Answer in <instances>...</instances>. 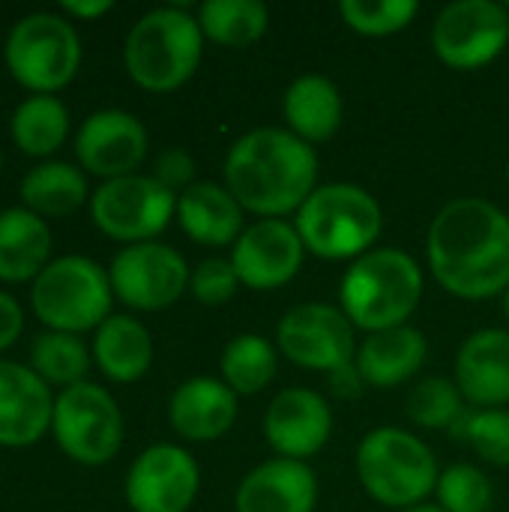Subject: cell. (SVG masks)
I'll use <instances>...</instances> for the list:
<instances>
[{"label": "cell", "instance_id": "obj_36", "mask_svg": "<svg viewBox=\"0 0 509 512\" xmlns=\"http://www.w3.org/2000/svg\"><path fill=\"white\" fill-rule=\"evenodd\" d=\"M240 279L234 273L231 258H207L195 267V273L189 276V291L195 294V300H201L204 306H222L234 297Z\"/></svg>", "mask_w": 509, "mask_h": 512}, {"label": "cell", "instance_id": "obj_9", "mask_svg": "<svg viewBox=\"0 0 509 512\" xmlns=\"http://www.w3.org/2000/svg\"><path fill=\"white\" fill-rule=\"evenodd\" d=\"M51 435L72 462L96 468L117 456L123 444V417L108 390L81 381L54 399Z\"/></svg>", "mask_w": 509, "mask_h": 512}, {"label": "cell", "instance_id": "obj_14", "mask_svg": "<svg viewBox=\"0 0 509 512\" xmlns=\"http://www.w3.org/2000/svg\"><path fill=\"white\" fill-rule=\"evenodd\" d=\"M201 486L195 459L174 444L147 447L129 468L126 501L132 512H186Z\"/></svg>", "mask_w": 509, "mask_h": 512}, {"label": "cell", "instance_id": "obj_30", "mask_svg": "<svg viewBox=\"0 0 509 512\" xmlns=\"http://www.w3.org/2000/svg\"><path fill=\"white\" fill-rule=\"evenodd\" d=\"M276 366H279L276 348L258 333H243L225 345L222 381L237 396H255V393L267 390V384L276 378Z\"/></svg>", "mask_w": 509, "mask_h": 512}, {"label": "cell", "instance_id": "obj_15", "mask_svg": "<svg viewBox=\"0 0 509 512\" xmlns=\"http://www.w3.org/2000/svg\"><path fill=\"white\" fill-rule=\"evenodd\" d=\"M306 246L285 219H258L231 246V264L240 285L252 291H276L303 267Z\"/></svg>", "mask_w": 509, "mask_h": 512}, {"label": "cell", "instance_id": "obj_13", "mask_svg": "<svg viewBox=\"0 0 509 512\" xmlns=\"http://www.w3.org/2000/svg\"><path fill=\"white\" fill-rule=\"evenodd\" d=\"M111 291L129 309L159 312L180 300L189 288V267L183 255L165 243H135L123 246L111 261Z\"/></svg>", "mask_w": 509, "mask_h": 512}, {"label": "cell", "instance_id": "obj_34", "mask_svg": "<svg viewBox=\"0 0 509 512\" xmlns=\"http://www.w3.org/2000/svg\"><path fill=\"white\" fill-rule=\"evenodd\" d=\"M339 12L354 33L390 36L405 30L417 18L420 3L417 0H342Z\"/></svg>", "mask_w": 509, "mask_h": 512}, {"label": "cell", "instance_id": "obj_19", "mask_svg": "<svg viewBox=\"0 0 509 512\" xmlns=\"http://www.w3.org/2000/svg\"><path fill=\"white\" fill-rule=\"evenodd\" d=\"M456 387L477 411L509 405V333L486 327L471 333L456 354Z\"/></svg>", "mask_w": 509, "mask_h": 512}, {"label": "cell", "instance_id": "obj_3", "mask_svg": "<svg viewBox=\"0 0 509 512\" xmlns=\"http://www.w3.org/2000/svg\"><path fill=\"white\" fill-rule=\"evenodd\" d=\"M423 297V270L402 249H372L342 276L339 309L366 333L405 327Z\"/></svg>", "mask_w": 509, "mask_h": 512}, {"label": "cell", "instance_id": "obj_4", "mask_svg": "<svg viewBox=\"0 0 509 512\" xmlns=\"http://www.w3.org/2000/svg\"><path fill=\"white\" fill-rule=\"evenodd\" d=\"M294 228L306 252L324 261H357L381 237V204L357 183L318 186L297 210Z\"/></svg>", "mask_w": 509, "mask_h": 512}, {"label": "cell", "instance_id": "obj_41", "mask_svg": "<svg viewBox=\"0 0 509 512\" xmlns=\"http://www.w3.org/2000/svg\"><path fill=\"white\" fill-rule=\"evenodd\" d=\"M405 512H444L441 507H435V504H420V507H411V510Z\"/></svg>", "mask_w": 509, "mask_h": 512}, {"label": "cell", "instance_id": "obj_21", "mask_svg": "<svg viewBox=\"0 0 509 512\" xmlns=\"http://www.w3.org/2000/svg\"><path fill=\"white\" fill-rule=\"evenodd\" d=\"M168 420L186 441H216L231 432L237 420V393L219 378H189L174 390Z\"/></svg>", "mask_w": 509, "mask_h": 512}, {"label": "cell", "instance_id": "obj_11", "mask_svg": "<svg viewBox=\"0 0 509 512\" xmlns=\"http://www.w3.org/2000/svg\"><path fill=\"white\" fill-rule=\"evenodd\" d=\"M354 330L357 327L339 306L303 303L285 312L276 327V342L294 366L333 375L345 366H354L357 360Z\"/></svg>", "mask_w": 509, "mask_h": 512}, {"label": "cell", "instance_id": "obj_40", "mask_svg": "<svg viewBox=\"0 0 509 512\" xmlns=\"http://www.w3.org/2000/svg\"><path fill=\"white\" fill-rule=\"evenodd\" d=\"M111 0H63V12L75 15V18H99L111 9Z\"/></svg>", "mask_w": 509, "mask_h": 512}, {"label": "cell", "instance_id": "obj_29", "mask_svg": "<svg viewBox=\"0 0 509 512\" xmlns=\"http://www.w3.org/2000/svg\"><path fill=\"white\" fill-rule=\"evenodd\" d=\"M201 33L225 48H246L270 27V12L261 0H207L198 9Z\"/></svg>", "mask_w": 509, "mask_h": 512}, {"label": "cell", "instance_id": "obj_33", "mask_svg": "<svg viewBox=\"0 0 509 512\" xmlns=\"http://www.w3.org/2000/svg\"><path fill=\"white\" fill-rule=\"evenodd\" d=\"M450 435L456 441H468L471 450L486 462L509 468V411H465L459 423L450 429Z\"/></svg>", "mask_w": 509, "mask_h": 512}, {"label": "cell", "instance_id": "obj_25", "mask_svg": "<svg viewBox=\"0 0 509 512\" xmlns=\"http://www.w3.org/2000/svg\"><path fill=\"white\" fill-rule=\"evenodd\" d=\"M51 231L27 207L0 210V282H30L51 261Z\"/></svg>", "mask_w": 509, "mask_h": 512}, {"label": "cell", "instance_id": "obj_37", "mask_svg": "<svg viewBox=\"0 0 509 512\" xmlns=\"http://www.w3.org/2000/svg\"><path fill=\"white\" fill-rule=\"evenodd\" d=\"M153 177H156L165 189H171V192L177 195V189L183 192V189H189V186H192V177H195V159H192L186 150H180V147L162 150V153L156 156Z\"/></svg>", "mask_w": 509, "mask_h": 512}, {"label": "cell", "instance_id": "obj_1", "mask_svg": "<svg viewBox=\"0 0 509 512\" xmlns=\"http://www.w3.org/2000/svg\"><path fill=\"white\" fill-rule=\"evenodd\" d=\"M426 255L453 297H498L509 288V216L492 201L456 198L432 219Z\"/></svg>", "mask_w": 509, "mask_h": 512}, {"label": "cell", "instance_id": "obj_43", "mask_svg": "<svg viewBox=\"0 0 509 512\" xmlns=\"http://www.w3.org/2000/svg\"><path fill=\"white\" fill-rule=\"evenodd\" d=\"M0 168H3V156H0Z\"/></svg>", "mask_w": 509, "mask_h": 512}, {"label": "cell", "instance_id": "obj_20", "mask_svg": "<svg viewBox=\"0 0 509 512\" xmlns=\"http://www.w3.org/2000/svg\"><path fill=\"white\" fill-rule=\"evenodd\" d=\"M315 504V471L294 459H270L258 465L234 495L237 512H315Z\"/></svg>", "mask_w": 509, "mask_h": 512}, {"label": "cell", "instance_id": "obj_10", "mask_svg": "<svg viewBox=\"0 0 509 512\" xmlns=\"http://www.w3.org/2000/svg\"><path fill=\"white\" fill-rule=\"evenodd\" d=\"M90 216L102 234L126 246L159 237L177 216V195L153 174H129L105 180L90 198Z\"/></svg>", "mask_w": 509, "mask_h": 512}, {"label": "cell", "instance_id": "obj_26", "mask_svg": "<svg viewBox=\"0 0 509 512\" xmlns=\"http://www.w3.org/2000/svg\"><path fill=\"white\" fill-rule=\"evenodd\" d=\"M93 360L117 384L138 381L153 363V339L132 315H108L93 336Z\"/></svg>", "mask_w": 509, "mask_h": 512}, {"label": "cell", "instance_id": "obj_32", "mask_svg": "<svg viewBox=\"0 0 509 512\" xmlns=\"http://www.w3.org/2000/svg\"><path fill=\"white\" fill-rule=\"evenodd\" d=\"M465 399L450 378H426L408 396V417L423 429H453L465 414Z\"/></svg>", "mask_w": 509, "mask_h": 512}, {"label": "cell", "instance_id": "obj_12", "mask_svg": "<svg viewBox=\"0 0 509 512\" xmlns=\"http://www.w3.org/2000/svg\"><path fill=\"white\" fill-rule=\"evenodd\" d=\"M509 42V9L495 0H459L432 24V48L453 69H480Z\"/></svg>", "mask_w": 509, "mask_h": 512}, {"label": "cell", "instance_id": "obj_16", "mask_svg": "<svg viewBox=\"0 0 509 512\" xmlns=\"http://www.w3.org/2000/svg\"><path fill=\"white\" fill-rule=\"evenodd\" d=\"M75 153L78 162L96 177H129L147 156V129L135 114L105 108L81 123Z\"/></svg>", "mask_w": 509, "mask_h": 512}, {"label": "cell", "instance_id": "obj_38", "mask_svg": "<svg viewBox=\"0 0 509 512\" xmlns=\"http://www.w3.org/2000/svg\"><path fill=\"white\" fill-rule=\"evenodd\" d=\"M21 330H24V315H21L18 300L12 294L0 291V351L15 345Z\"/></svg>", "mask_w": 509, "mask_h": 512}, {"label": "cell", "instance_id": "obj_27", "mask_svg": "<svg viewBox=\"0 0 509 512\" xmlns=\"http://www.w3.org/2000/svg\"><path fill=\"white\" fill-rule=\"evenodd\" d=\"M21 201L36 216H69L87 201V177L69 162H45L24 174Z\"/></svg>", "mask_w": 509, "mask_h": 512}, {"label": "cell", "instance_id": "obj_8", "mask_svg": "<svg viewBox=\"0 0 509 512\" xmlns=\"http://www.w3.org/2000/svg\"><path fill=\"white\" fill-rule=\"evenodd\" d=\"M3 57L18 84L51 96L75 78L81 63V39L63 15L30 12L9 30Z\"/></svg>", "mask_w": 509, "mask_h": 512}, {"label": "cell", "instance_id": "obj_24", "mask_svg": "<svg viewBox=\"0 0 509 512\" xmlns=\"http://www.w3.org/2000/svg\"><path fill=\"white\" fill-rule=\"evenodd\" d=\"M282 114L288 123V132L303 138L306 144L330 141L342 126V93L339 87L324 75H300L291 81L282 99Z\"/></svg>", "mask_w": 509, "mask_h": 512}, {"label": "cell", "instance_id": "obj_22", "mask_svg": "<svg viewBox=\"0 0 509 512\" xmlns=\"http://www.w3.org/2000/svg\"><path fill=\"white\" fill-rule=\"evenodd\" d=\"M429 342L417 327H393L381 333H369L357 348V372L375 390H393L414 378L426 363Z\"/></svg>", "mask_w": 509, "mask_h": 512}, {"label": "cell", "instance_id": "obj_5", "mask_svg": "<svg viewBox=\"0 0 509 512\" xmlns=\"http://www.w3.org/2000/svg\"><path fill=\"white\" fill-rule=\"evenodd\" d=\"M201 54V24L177 6H162L141 15L123 45L129 78L150 93H168L186 84L195 75Z\"/></svg>", "mask_w": 509, "mask_h": 512}, {"label": "cell", "instance_id": "obj_35", "mask_svg": "<svg viewBox=\"0 0 509 512\" xmlns=\"http://www.w3.org/2000/svg\"><path fill=\"white\" fill-rule=\"evenodd\" d=\"M438 507L444 512H489L495 501L492 480L474 465H453L438 480Z\"/></svg>", "mask_w": 509, "mask_h": 512}, {"label": "cell", "instance_id": "obj_18", "mask_svg": "<svg viewBox=\"0 0 509 512\" xmlns=\"http://www.w3.org/2000/svg\"><path fill=\"white\" fill-rule=\"evenodd\" d=\"M54 399L48 384L21 363L0 360V447H30L48 429Z\"/></svg>", "mask_w": 509, "mask_h": 512}, {"label": "cell", "instance_id": "obj_23", "mask_svg": "<svg viewBox=\"0 0 509 512\" xmlns=\"http://www.w3.org/2000/svg\"><path fill=\"white\" fill-rule=\"evenodd\" d=\"M177 222L201 246H234L243 228V207L216 183H192L177 195Z\"/></svg>", "mask_w": 509, "mask_h": 512}, {"label": "cell", "instance_id": "obj_31", "mask_svg": "<svg viewBox=\"0 0 509 512\" xmlns=\"http://www.w3.org/2000/svg\"><path fill=\"white\" fill-rule=\"evenodd\" d=\"M30 363H33L30 369L45 384H60L66 390L84 381L90 369V354H87V345L75 333L45 330L30 345Z\"/></svg>", "mask_w": 509, "mask_h": 512}, {"label": "cell", "instance_id": "obj_28", "mask_svg": "<svg viewBox=\"0 0 509 512\" xmlns=\"http://www.w3.org/2000/svg\"><path fill=\"white\" fill-rule=\"evenodd\" d=\"M9 132H12V141L27 156H48L63 144L69 132V111L57 96H48V93L27 96L15 108L9 120Z\"/></svg>", "mask_w": 509, "mask_h": 512}, {"label": "cell", "instance_id": "obj_17", "mask_svg": "<svg viewBox=\"0 0 509 512\" xmlns=\"http://www.w3.org/2000/svg\"><path fill=\"white\" fill-rule=\"evenodd\" d=\"M333 432V411L327 399L306 387L282 390L264 414V438L279 459L306 462L324 450Z\"/></svg>", "mask_w": 509, "mask_h": 512}, {"label": "cell", "instance_id": "obj_7", "mask_svg": "<svg viewBox=\"0 0 509 512\" xmlns=\"http://www.w3.org/2000/svg\"><path fill=\"white\" fill-rule=\"evenodd\" d=\"M111 276L93 258L63 255L51 261L30 288V306L48 330H99L111 312Z\"/></svg>", "mask_w": 509, "mask_h": 512}, {"label": "cell", "instance_id": "obj_42", "mask_svg": "<svg viewBox=\"0 0 509 512\" xmlns=\"http://www.w3.org/2000/svg\"><path fill=\"white\" fill-rule=\"evenodd\" d=\"M504 315H507V321H509V288L504 291Z\"/></svg>", "mask_w": 509, "mask_h": 512}, {"label": "cell", "instance_id": "obj_2", "mask_svg": "<svg viewBox=\"0 0 509 512\" xmlns=\"http://www.w3.org/2000/svg\"><path fill=\"white\" fill-rule=\"evenodd\" d=\"M318 153L288 129L264 126L243 135L225 159V189L264 219L297 213L318 189Z\"/></svg>", "mask_w": 509, "mask_h": 512}, {"label": "cell", "instance_id": "obj_44", "mask_svg": "<svg viewBox=\"0 0 509 512\" xmlns=\"http://www.w3.org/2000/svg\"><path fill=\"white\" fill-rule=\"evenodd\" d=\"M507 180H509V165H507Z\"/></svg>", "mask_w": 509, "mask_h": 512}, {"label": "cell", "instance_id": "obj_6", "mask_svg": "<svg viewBox=\"0 0 509 512\" xmlns=\"http://www.w3.org/2000/svg\"><path fill=\"white\" fill-rule=\"evenodd\" d=\"M357 477L378 504L411 510L438 489L441 471L432 450L417 435L381 426L357 447Z\"/></svg>", "mask_w": 509, "mask_h": 512}, {"label": "cell", "instance_id": "obj_39", "mask_svg": "<svg viewBox=\"0 0 509 512\" xmlns=\"http://www.w3.org/2000/svg\"><path fill=\"white\" fill-rule=\"evenodd\" d=\"M330 384H333V393L336 396H348V399H354V396H360V390H363V375L357 372V366H345V369H339V372H333L330 375Z\"/></svg>", "mask_w": 509, "mask_h": 512}]
</instances>
